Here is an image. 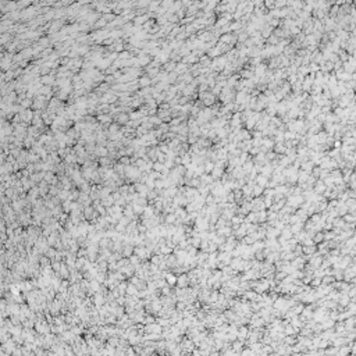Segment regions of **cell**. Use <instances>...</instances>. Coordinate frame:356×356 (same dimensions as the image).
Masks as SVG:
<instances>
[{"instance_id": "cell-2", "label": "cell", "mask_w": 356, "mask_h": 356, "mask_svg": "<svg viewBox=\"0 0 356 356\" xmlns=\"http://www.w3.org/2000/svg\"><path fill=\"white\" fill-rule=\"evenodd\" d=\"M326 189H327V185H326L323 181L317 182V185H316V193H324V192H326Z\"/></svg>"}, {"instance_id": "cell-4", "label": "cell", "mask_w": 356, "mask_h": 356, "mask_svg": "<svg viewBox=\"0 0 356 356\" xmlns=\"http://www.w3.org/2000/svg\"><path fill=\"white\" fill-rule=\"evenodd\" d=\"M167 281L170 284H175V283H177V278H175L173 274H168V276H167Z\"/></svg>"}, {"instance_id": "cell-3", "label": "cell", "mask_w": 356, "mask_h": 356, "mask_svg": "<svg viewBox=\"0 0 356 356\" xmlns=\"http://www.w3.org/2000/svg\"><path fill=\"white\" fill-rule=\"evenodd\" d=\"M262 186L260 185H256V186H253V191H252V195H255V196H259L260 193H262Z\"/></svg>"}, {"instance_id": "cell-6", "label": "cell", "mask_w": 356, "mask_h": 356, "mask_svg": "<svg viewBox=\"0 0 356 356\" xmlns=\"http://www.w3.org/2000/svg\"><path fill=\"white\" fill-rule=\"evenodd\" d=\"M213 170V164H207V171Z\"/></svg>"}, {"instance_id": "cell-1", "label": "cell", "mask_w": 356, "mask_h": 356, "mask_svg": "<svg viewBox=\"0 0 356 356\" xmlns=\"http://www.w3.org/2000/svg\"><path fill=\"white\" fill-rule=\"evenodd\" d=\"M188 283H189V278L186 276H181L180 278L177 280V284H178V287H181V288H185L186 285H188Z\"/></svg>"}, {"instance_id": "cell-5", "label": "cell", "mask_w": 356, "mask_h": 356, "mask_svg": "<svg viewBox=\"0 0 356 356\" xmlns=\"http://www.w3.org/2000/svg\"><path fill=\"white\" fill-rule=\"evenodd\" d=\"M233 346H234V348L238 349V348H241V346H242V342H235V344H234Z\"/></svg>"}]
</instances>
